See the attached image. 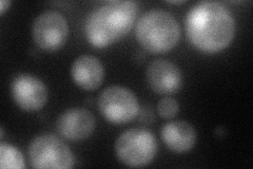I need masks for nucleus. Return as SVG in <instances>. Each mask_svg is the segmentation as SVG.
Returning a JSON list of instances; mask_svg holds the SVG:
<instances>
[{
  "label": "nucleus",
  "instance_id": "f257e3e1",
  "mask_svg": "<svg viewBox=\"0 0 253 169\" xmlns=\"http://www.w3.org/2000/svg\"><path fill=\"white\" fill-rule=\"evenodd\" d=\"M185 23L190 43L204 53L223 51L235 35L232 13L216 1H204L194 5L188 12Z\"/></svg>",
  "mask_w": 253,
  "mask_h": 169
},
{
  "label": "nucleus",
  "instance_id": "f03ea898",
  "mask_svg": "<svg viewBox=\"0 0 253 169\" xmlns=\"http://www.w3.org/2000/svg\"><path fill=\"white\" fill-rule=\"evenodd\" d=\"M138 5L134 1H110L90 13L84 32L89 43L105 48L128 34L135 22Z\"/></svg>",
  "mask_w": 253,
  "mask_h": 169
},
{
  "label": "nucleus",
  "instance_id": "7ed1b4c3",
  "mask_svg": "<svg viewBox=\"0 0 253 169\" xmlns=\"http://www.w3.org/2000/svg\"><path fill=\"white\" fill-rule=\"evenodd\" d=\"M135 34L139 45L148 52L167 53L178 44L180 27L169 12L152 10L138 19Z\"/></svg>",
  "mask_w": 253,
  "mask_h": 169
},
{
  "label": "nucleus",
  "instance_id": "20e7f679",
  "mask_svg": "<svg viewBox=\"0 0 253 169\" xmlns=\"http://www.w3.org/2000/svg\"><path fill=\"white\" fill-rule=\"evenodd\" d=\"M154 134L144 128H131L118 136L114 150L121 163L129 167H144L154 160L157 152Z\"/></svg>",
  "mask_w": 253,
  "mask_h": 169
},
{
  "label": "nucleus",
  "instance_id": "39448f33",
  "mask_svg": "<svg viewBox=\"0 0 253 169\" xmlns=\"http://www.w3.org/2000/svg\"><path fill=\"white\" fill-rule=\"evenodd\" d=\"M28 152L31 166L38 169H69L75 163L68 145L50 133L35 138L31 142Z\"/></svg>",
  "mask_w": 253,
  "mask_h": 169
},
{
  "label": "nucleus",
  "instance_id": "423d86ee",
  "mask_svg": "<svg viewBox=\"0 0 253 169\" xmlns=\"http://www.w3.org/2000/svg\"><path fill=\"white\" fill-rule=\"evenodd\" d=\"M98 109L108 122L123 125L131 122L139 112V103L128 88L110 86L98 96Z\"/></svg>",
  "mask_w": 253,
  "mask_h": 169
},
{
  "label": "nucleus",
  "instance_id": "0eeeda50",
  "mask_svg": "<svg viewBox=\"0 0 253 169\" xmlns=\"http://www.w3.org/2000/svg\"><path fill=\"white\" fill-rule=\"evenodd\" d=\"M69 36L68 22L61 13L45 11L39 14L32 26V37L42 50L54 52L66 44Z\"/></svg>",
  "mask_w": 253,
  "mask_h": 169
},
{
  "label": "nucleus",
  "instance_id": "6e6552de",
  "mask_svg": "<svg viewBox=\"0 0 253 169\" xmlns=\"http://www.w3.org/2000/svg\"><path fill=\"white\" fill-rule=\"evenodd\" d=\"M11 91L17 106L27 112L41 110L47 101L44 83L37 76L29 73L17 74L12 82Z\"/></svg>",
  "mask_w": 253,
  "mask_h": 169
},
{
  "label": "nucleus",
  "instance_id": "1a4fd4ad",
  "mask_svg": "<svg viewBox=\"0 0 253 169\" xmlns=\"http://www.w3.org/2000/svg\"><path fill=\"white\" fill-rule=\"evenodd\" d=\"M95 125V116L89 110L79 107L62 112L56 120L57 132L69 141L88 139L94 132Z\"/></svg>",
  "mask_w": 253,
  "mask_h": 169
},
{
  "label": "nucleus",
  "instance_id": "9d476101",
  "mask_svg": "<svg viewBox=\"0 0 253 169\" xmlns=\"http://www.w3.org/2000/svg\"><path fill=\"white\" fill-rule=\"evenodd\" d=\"M146 75L150 88L157 94H174L183 86V74L170 60L156 59L150 62Z\"/></svg>",
  "mask_w": 253,
  "mask_h": 169
},
{
  "label": "nucleus",
  "instance_id": "9b49d317",
  "mask_svg": "<svg viewBox=\"0 0 253 169\" xmlns=\"http://www.w3.org/2000/svg\"><path fill=\"white\" fill-rule=\"evenodd\" d=\"M71 75L74 83L84 90L97 89L105 78V69L97 57L93 55H81L71 67Z\"/></svg>",
  "mask_w": 253,
  "mask_h": 169
},
{
  "label": "nucleus",
  "instance_id": "f8f14e48",
  "mask_svg": "<svg viewBox=\"0 0 253 169\" xmlns=\"http://www.w3.org/2000/svg\"><path fill=\"white\" fill-rule=\"evenodd\" d=\"M162 138L171 151L186 154L195 146L197 132L194 126L186 120H172L164 125Z\"/></svg>",
  "mask_w": 253,
  "mask_h": 169
},
{
  "label": "nucleus",
  "instance_id": "ddd939ff",
  "mask_svg": "<svg viewBox=\"0 0 253 169\" xmlns=\"http://www.w3.org/2000/svg\"><path fill=\"white\" fill-rule=\"evenodd\" d=\"M0 167L2 169H22L26 167L21 151L10 144H0Z\"/></svg>",
  "mask_w": 253,
  "mask_h": 169
},
{
  "label": "nucleus",
  "instance_id": "4468645a",
  "mask_svg": "<svg viewBox=\"0 0 253 169\" xmlns=\"http://www.w3.org/2000/svg\"><path fill=\"white\" fill-rule=\"evenodd\" d=\"M157 111L164 118H172L177 115L179 111L178 103L172 98H164L157 105Z\"/></svg>",
  "mask_w": 253,
  "mask_h": 169
},
{
  "label": "nucleus",
  "instance_id": "2eb2a0df",
  "mask_svg": "<svg viewBox=\"0 0 253 169\" xmlns=\"http://www.w3.org/2000/svg\"><path fill=\"white\" fill-rule=\"evenodd\" d=\"M11 5V1H7V0H1L0 1V14L3 15L4 12L9 9Z\"/></svg>",
  "mask_w": 253,
  "mask_h": 169
},
{
  "label": "nucleus",
  "instance_id": "dca6fc26",
  "mask_svg": "<svg viewBox=\"0 0 253 169\" xmlns=\"http://www.w3.org/2000/svg\"><path fill=\"white\" fill-rule=\"evenodd\" d=\"M186 1H168V3H173V4H183Z\"/></svg>",
  "mask_w": 253,
  "mask_h": 169
}]
</instances>
